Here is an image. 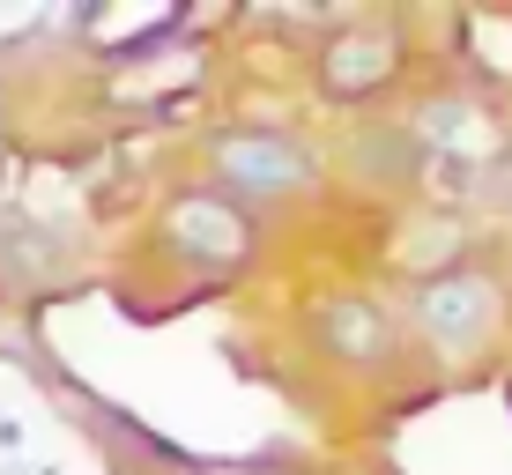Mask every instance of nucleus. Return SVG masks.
I'll list each match as a JSON object with an SVG mask.
<instances>
[{"label": "nucleus", "instance_id": "2", "mask_svg": "<svg viewBox=\"0 0 512 475\" xmlns=\"http://www.w3.org/2000/svg\"><path fill=\"white\" fill-rule=\"evenodd\" d=\"M156 231H164V245L201 275H223V268H245V260H253V216L216 186L171 193L164 216H156Z\"/></svg>", "mask_w": 512, "mask_h": 475}, {"label": "nucleus", "instance_id": "1", "mask_svg": "<svg viewBox=\"0 0 512 475\" xmlns=\"http://www.w3.org/2000/svg\"><path fill=\"white\" fill-rule=\"evenodd\" d=\"M208 171L231 201H297L320 186V156L282 127H223L208 142Z\"/></svg>", "mask_w": 512, "mask_h": 475}, {"label": "nucleus", "instance_id": "5", "mask_svg": "<svg viewBox=\"0 0 512 475\" xmlns=\"http://www.w3.org/2000/svg\"><path fill=\"white\" fill-rule=\"evenodd\" d=\"M312 334H320V349L342 357V364H386V349H394V320H386V305L364 297V290L327 297V305L312 312Z\"/></svg>", "mask_w": 512, "mask_h": 475}, {"label": "nucleus", "instance_id": "7", "mask_svg": "<svg viewBox=\"0 0 512 475\" xmlns=\"http://www.w3.org/2000/svg\"><path fill=\"white\" fill-rule=\"evenodd\" d=\"M0 186H8V149H0Z\"/></svg>", "mask_w": 512, "mask_h": 475}, {"label": "nucleus", "instance_id": "8", "mask_svg": "<svg viewBox=\"0 0 512 475\" xmlns=\"http://www.w3.org/2000/svg\"><path fill=\"white\" fill-rule=\"evenodd\" d=\"M15 475H52V468H15Z\"/></svg>", "mask_w": 512, "mask_h": 475}, {"label": "nucleus", "instance_id": "6", "mask_svg": "<svg viewBox=\"0 0 512 475\" xmlns=\"http://www.w3.org/2000/svg\"><path fill=\"white\" fill-rule=\"evenodd\" d=\"M498 171H505V193H512V149H505V164H498Z\"/></svg>", "mask_w": 512, "mask_h": 475}, {"label": "nucleus", "instance_id": "4", "mask_svg": "<svg viewBox=\"0 0 512 475\" xmlns=\"http://www.w3.org/2000/svg\"><path fill=\"white\" fill-rule=\"evenodd\" d=\"M394 75H401V38H394L386 23H342V30L320 45V90L342 97V104L379 97Z\"/></svg>", "mask_w": 512, "mask_h": 475}, {"label": "nucleus", "instance_id": "3", "mask_svg": "<svg viewBox=\"0 0 512 475\" xmlns=\"http://www.w3.org/2000/svg\"><path fill=\"white\" fill-rule=\"evenodd\" d=\"M409 312H416V327L431 334L446 357H468V349L490 342L505 297H498V283H490L483 268H446V275H423V283H416Z\"/></svg>", "mask_w": 512, "mask_h": 475}]
</instances>
